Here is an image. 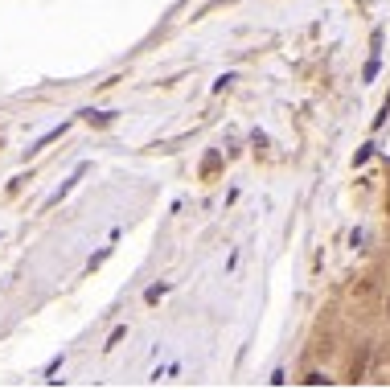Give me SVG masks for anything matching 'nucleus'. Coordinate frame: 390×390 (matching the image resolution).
Segmentation results:
<instances>
[]
</instances>
